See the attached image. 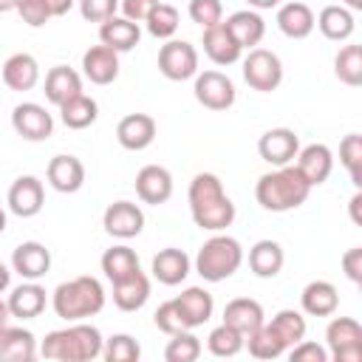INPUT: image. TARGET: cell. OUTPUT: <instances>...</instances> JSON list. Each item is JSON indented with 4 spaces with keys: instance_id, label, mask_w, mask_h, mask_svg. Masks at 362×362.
I'll use <instances>...</instances> for the list:
<instances>
[{
    "instance_id": "cell-27",
    "label": "cell",
    "mask_w": 362,
    "mask_h": 362,
    "mask_svg": "<svg viewBox=\"0 0 362 362\" xmlns=\"http://www.w3.org/2000/svg\"><path fill=\"white\" fill-rule=\"evenodd\" d=\"M249 272L260 280H272L283 272V263H286V255H283V246L272 238H263L257 240L252 249H249Z\"/></svg>"
},
{
    "instance_id": "cell-9",
    "label": "cell",
    "mask_w": 362,
    "mask_h": 362,
    "mask_svg": "<svg viewBox=\"0 0 362 362\" xmlns=\"http://www.w3.org/2000/svg\"><path fill=\"white\" fill-rule=\"evenodd\" d=\"M11 127L25 141H45L54 133V116L37 102H20L11 110Z\"/></svg>"
},
{
    "instance_id": "cell-44",
    "label": "cell",
    "mask_w": 362,
    "mask_h": 362,
    "mask_svg": "<svg viewBox=\"0 0 362 362\" xmlns=\"http://www.w3.org/2000/svg\"><path fill=\"white\" fill-rule=\"evenodd\" d=\"M198 356H201V339L192 331L173 334L167 348H164V359L167 362H195Z\"/></svg>"
},
{
    "instance_id": "cell-54",
    "label": "cell",
    "mask_w": 362,
    "mask_h": 362,
    "mask_svg": "<svg viewBox=\"0 0 362 362\" xmlns=\"http://www.w3.org/2000/svg\"><path fill=\"white\" fill-rule=\"evenodd\" d=\"M249 3V8H255V11H266V8H277L283 0H246Z\"/></svg>"
},
{
    "instance_id": "cell-42",
    "label": "cell",
    "mask_w": 362,
    "mask_h": 362,
    "mask_svg": "<svg viewBox=\"0 0 362 362\" xmlns=\"http://www.w3.org/2000/svg\"><path fill=\"white\" fill-rule=\"evenodd\" d=\"M339 161L351 175V184L356 189H362V136L359 133H348L339 141Z\"/></svg>"
},
{
    "instance_id": "cell-1",
    "label": "cell",
    "mask_w": 362,
    "mask_h": 362,
    "mask_svg": "<svg viewBox=\"0 0 362 362\" xmlns=\"http://www.w3.org/2000/svg\"><path fill=\"white\" fill-rule=\"evenodd\" d=\"M105 337L96 325L88 322H68V328L48 331L40 342V356L57 359V362H90L102 356Z\"/></svg>"
},
{
    "instance_id": "cell-11",
    "label": "cell",
    "mask_w": 362,
    "mask_h": 362,
    "mask_svg": "<svg viewBox=\"0 0 362 362\" xmlns=\"http://www.w3.org/2000/svg\"><path fill=\"white\" fill-rule=\"evenodd\" d=\"M297 150H300V139L291 127H272L257 139V153L272 167L291 164L297 158Z\"/></svg>"
},
{
    "instance_id": "cell-13",
    "label": "cell",
    "mask_w": 362,
    "mask_h": 362,
    "mask_svg": "<svg viewBox=\"0 0 362 362\" xmlns=\"http://www.w3.org/2000/svg\"><path fill=\"white\" fill-rule=\"evenodd\" d=\"M156 119L150 113H127L119 119L116 124V141L130 150V153H139V150H147L153 141H156Z\"/></svg>"
},
{
    "instance_id": "cell-22",
    "label": "cell",
    "mask_w": 362,
    "mask_h": 362,
    "mask_svg": "<svg viewBox=\"0 0 362 362\" xmlns=\"http://www.w3.org/2000/svg\"><path fill=\"white\" fill-rule=\"evenodd\" d=\"M201 45H204V54L209 57V62H215V65H235L240 59V54H243V48L235 42V37L223 25V20L209 25V28H204Z\"/></svg>"
},
{
    "instance_id": "cell-30",
    "label": "cell",
    "mask_w": 362,
    "mask_h": 362,
    "mask_svg": "<svg viewBox=\"0 0 362 362\" xmlns=\"http://www.w3.org/2000/svg\"><path fill=\"white\" fill-rule=\"evenodd\" d=\"M223 25L229 28V34L235 37V42L240 48H257L266 34V23L255 8H240V11L229 14L223 20Z\"/></svg>"
},
{
    "instance_id": "cell-18",
    "label": "cell",
    "mask_w": 362,
    "mask_h": 362,
    "mask_svg": "<svg viewBox=\"0 0 362 362\" xmlns=\"http://www.w3.org/2000/svg\"><path fill=\"white\" fill-rule=\"evenodd\" d=\"M82 76L93 85H110L119 76V54L107 45H90L82 54Z\"/></svg>"
},
{
    "instance_id": "cell-35",
    "label": "cell",
    "mask_w": 362,
    "mask_h": 362,
    "mask_svg": "<svg viewBox=\"0 0 362 362\" xmlns=\"http://www.w3.org/2000/svg\"><path fill=\"white\" fill-rule=\"evenodd\" d=\"M99 266H102V274H105L110 283H119V280H124V277H130L133 272L141 269V266H139V255H136L130 246H124V243L105 249Z\"/></svg>"
},
{
    "instance_id": "cell-6",
    "label": "cell",
    "mask_w": 362,
    "mask_h": 362,
    "mask_svg": "<svg viewBox=\"0 0 362 362\" xmlns=\"http://www.w3.org/2000/svg\"><path fill=\"white\" fill-rule=\"evenodd\" d=\"M243 79L257 93H272L283 82V62L269 48H249L243 59Z\"/></svg>"
},
{
    "instance_id": "cell-43",
    "label": "cell",
    "mask_w": 362,
    "mask_h": 362,
    "mask_svg": "<svg viewBox=\"0 0 362 362\" xmlns=\"http://www.w3.org/2000/svg\"><path fill=\"white\" fill-rule=\"evenodd\" d=\"M141 345L130 334H113L102 345V359L105 362H139Z\"/></svg>"
},
{
    "instance_id": "cell-5",
    "label": "cell",
    "mask_w": 362,
    "mask_h": 362,
    "mask_svg": "<svg viewBox=\"0 0 362 362\" xmlns=\"http://www.w3.org/2000/svg\"><path fill=\"white\" fill-rule=\"evenodd\" d=\"M325 348L334 362H362V325L354 317H334L325 328Z\"/></svg>"
},
{
    "instance_id": "cell-40",
    "label": "cell",
    "mask_w": 362,
    "mask_h": 362,
    "mask_svg": "<svg viewBox=\"0 0 362 362\" xmlns=\"http://www.w3.org/2000/svg\"><path fill=\"white\" fill-rule=\"evenodd\" d=\"M269 325L277 331V337L286 342V348H291V345H297L300 339H305V331H308L303 311H294V308H280V311L272 317Z\"/></svg>"
},
{
    "instance_id": "cell-59",
    "label": "cell",
    "mask_w": 362,
    "mask_h": 362,
    "mask_svg": "<svg viewBox=\"0 0 362 362\" xmlns=\"http://www.w3.org/2000/svg\"><path fill=\"white\" fill-rule=\"evenodd\" d=\"M6 223H8V218H6V209L0 206V235L6 232Z\"/></svg>"
},
{
    "instance_id": "cell-49",
    "label": "cell",
    "mask_w": 362,
    "mask_h": 362,
    "mask_svg": "<svg viewBox=\"0 0 362 362\" xmlns=\"http://www.w3.org/2000/svg\"><path fill=\"white\" fill-rule=\"evenodd\" d=\"M286 354H288L291 362H328V348H322V345H317L311 339H300Z\"/></svg>"
},
{
    "instance_id": "cell-47",
    "label": "cell",
    "mask_w": 362,
    "mask_h": 362,
    "mask_svg": "<svg viewBox=\"0 0 362 362\" xmlns=\"http://www.w3.org/2000/svg\"><path fill=\"white\" fill-rule=\"evenodd\" d=\"M14 11L23 17L25 25L31 28H42L48 20H51V8H48V0H17Z\"/></svg>"
},
{
    "instance_id": "cell-16",
    "label": "cell",
    "mask_w": 362,
    "mask_h": 362,
    "mask_svg": "<svg viewBox=\"0 0 362 362\" xmlns=\"http://www.w3.org/2000/svg\"><path fill=\"white\" fill-rule=\"evenodd\" d=\"M11 272L23 280H42L51 272V252L40 240H23L11 252Z\"/></svg>"
},
{
    "instance_id": "cell-38",
    "label": "cell",
    "mask_w": 362,
    "mask_h": 362,
    "mask_svg": "<svg viewBox=\"0 0 362 362\" xmlns=\"http://www.w3.org/2000/svg\"><path fill=\"white\" fill-rule=\"evenodd\" d=\"M243 348H249V354H252L255 359H277V356H283V354L288 351L286 342L277 337V331H274L269 322H263L260 328H255V331L246 337Z\"/></svg>"
},
{
    "instance_id": "cell-20",
    "label": "cell",
    "mask_w": 362,
    "mask_h": 362,
    "mask_svg": "<svg viewBox=\"0 0 362 362\" xmlns=\"http://www.w3.org/2000/svg\"><path fill=\"white\" fill-rule=\"evenodd\" d=\"M150 272H153V277H156L161 286H181V283L189 277V272H192V260H189V255H187L184 249L167 246V249H161V252L153 257Z\"/></svg>"
},
{
    "instance_id": "cell-26",
    "label": "cell",
    "mask_w": 362,
    "mask_h": 362,
    "mask_svg": "<svg viewBox=\"0 0 362 362\" xmlns=\"http://www.w3.org/2000/svg\"><path fill=\"white\" fill-rule=\"evenodd\" d=\"M300 308L308 317H331L339 308V291L328 280H311L300 294Z\"/></svg>"
},
{
    "instance_id": "cell-21",
    "label": "cell",
    "mask_w": 362,
    "mask_h": 362,
    "mask_svg": "<svg viewBox=\"0 0 362 362\" xmlns=\"http://www.w3.org/2000/svg\"><path fill=\"white\" fill-rule=\"evenodd\" d=\"M0 76H3V85H6L8 90L25 93V90H31V88H37V82H40V62H37L31 54H25V51L11 54V57L3 62Z\"/></svg>"
},
{
    "instance_id": "cell-8",
    "label": "cell",
    "mask_w": 362,
    "mask_h": 362,
    "mask_svg": "<svg viewBox=\"0 0 362 362\" xmlns=\"http://www.w3.org/2000/svg\"><path fill=\"white\" fill-rule=\"evenodd\" d=\"M195 85H192V93L198 99V105H204L206 110H229L238 99V90H235V82L223 74V71H198L195 76Z\"/></svg>"
},
{
    "instance_id": "cell-12",
    "label": "cell",
    "mask_w": 362,
    "mask_h": 362,
    "mask_svg": "<svg viewBox=\"0 0 362 362\" xmlns=\"http://www.w3.org/2000/svg\"><path fill=\"white\" fill-rule=\"evenodd\" d=\"M136 195L141 204L158 206L173 198V173L161 164H147L136 173Z\"/></svg>"
},
{
    "instance_id": "cell-58",
    "label": "cell",
    "mask_w": 362,
    "mask_h": 362,
    "mask_svg": "<svg viewBox=\"0 0 362 362\" xmlns=\"http://www.w3.org/2000/svg\"><path fill=\"white\" fill-rule=\"evenodd\" d=\"M14 6H17V0H0V14H6V11H14Z\"/></svg>"
},
{
    "instance_id": "cell-32",
    "label": "cell",
    "mask_w": 362,
    "mask_h": 362,
    "mask_svg": "<svg viewBox=\"0 0 362 362\" xmlns=\"http://www.w3.org/2000/svg\"><path fill=\"white\" fill-rule=\"evenodd\" d=\"M223 322L232 325L235 331H240L243 337H249L255 328H260L266 322V314H263V305L257 300H252V297H235L223 308Z\"/></svg>"
},
{
    "instance_id": "cell-37",
    "label": "cell",
    "mask_w": 362,
    "mask_h": 362,
    "mask_svg": "<svg viewBox=\"0 0 362 362\" xmlns=\"http://www.w3.org/2000/svg\"><path fill=\"white\" fill-rule=\"evenodd\" d=\"M334 74L342 85L359 88L362 85V45H356V42L342 45L334 57Z\"/></svg>"
},
{
    "instance_id": "cell-31",
    "label": "cell",
    "mask_w": 362,
    "mask_h": 362,
    "mask_svg": "<svg viewBox=\"0 0 362 362\" xmlns=\"http://www.w3.org/2000/svg\"><path fill=\"white\" fill-rule=\"evenodd\" d=\"M175 303H178V308H181V314H184V320H187L189 328H201V325H206V322L212 320L215 300H212V294H209L206 288H201V286H187V288L175 297Z\"/></svg>"
},
{
    "instance_id": "cell-33",
    "label": "cell",
    "mask_w": 362,
    "mask_h": 362,
    "mask_svg": "<svg viewBox=\"0 0 362 362\" xmlns=\"http://www.w3.org/2000/svg\"><path fill=\"white\" fill-rule=\"evenodd\" d=\"M37 354H40V345L28 328L8 325L0 334V362H31Z\"/></svg>"
},
{
    "instance_id": "cell-7",
    "label": "cell",
    "mask_w": 362,
    "mask_h": 362,
    "mask_svg": "<svg viewBox=\"0 0 362 362\" xmlns=\"http://www.w3.org/2000/svg\"><path fill=\"white\" fill-rule=\"evenodd\" d=\"M158 71L170 82H187L198 74V48L187 40H167L158 48Z\"/></svg>"
},
{
    "instance_id": "cell-19",
    "label": "cell",
    "mask_w": 362,
    "mask_h": 362,
    "mask_svg": "<svg viewBox=\"0 0 362 362\" xmlns=\"http://www.w3.org/2000/svg\"><path fill=\"white\" fill-rule=\"evenodd\" d=\"M189 212H192L195 226L204 229V232H223L226 226H232V221L238 215V209H235V204L226 192L218 195V198H209L198 206H189Z\"/></svg>"
},
{
    "instance_id": "cell-29",
    "label": "cell",
    "mask_w": 362,
    "mask_h": 362,
    "mask_svg": "<svg viewBox=\"0 0 362 362\" xmlns=\"http://www.w3.org/2000/svg\"><path fill=\"white\" fill-rule=\"evenodd\" d=\"M42 93H45V99L51 102V105H62V102H68V99H74V96H79V93H85L82 90V76L74 71V68H68V65H54L48 74H45V82H42Z\"/></svg>"
},
{
    "instance_id": "cell-4",
    "label": "cell",
    "mask_w": 362,
    "mask_h": 362,
    "mask_svg": "<svg viewBox=\"0 0 362 362\" xmlns=\"http://www.w3.org/2000/svg\"><path fill=\"white\" fill-rule=\"evenodd\" d=\"M192 266L206 283H221L243 266V246H240L238 238L215 232L209 240L201 243Z\"/></svg>"
},
{
    "instance_id": "cell-55",
    "label": "cell",
    "mask_w": 362,
    "mask_h": 362,
    "mask_svg": "<svg viewBox=\"0 0 362 362\" xmlns=\"http://www.w3.org/2000/svg\"><path fill=\"white\" fill-rule=\"evenodd\" d=\"M8 325H11V311H8V303L0 300V334H3Z\"/></svg>"
},
{
    "instance_id": "cell-39",
    "label": "cell",
    "mask_w": 362,
    "mask_h": 362,
    "mask_svg": "<svg viewBox=\"0 0 362 362\" xmlns=\"http://www.w3.org/2000/svg\"><path fill=\"white\" fill-rule=\"evenodd\" d=\"M243 342H246V337H243L240 331H235L232 325H226V322L215 325V328L209 331V337H206V348H209V354L218 356V359L238 356V354L243 351Z\"/></svg>"
},
{
    "instance_id": "cell-34",
    "label": "cell",
    "mask_w": 362,
    "mask_h": 362,
    "mask_svg": "<svg viewBox=\"0 0 362 362\" xmlns=\"http://www.w3.org/2000/svg\"><path fill=\"white\" fill-rule=\"evenodd\" d=\"M314 28H320V34L331 42H345V40H351V34L356 28V20H354V11L345 8V6H325L317 14Z\"/></svg>"
},
{
    "instance_id": "cell-28",
    "label": "cell",
    "mask_w": 362,
    "mask_h": 362,
    "mask_svg": "<svg viewBox=\"0 0 362 362\" xmlns=\"http://www.w3.org/2000/svg\"><path fill=\"white\" fill-rule=\"evenodd\" d=\"M110 286H113V305L119 311L133 314V311L144 308V303L150 300V277L141 269L133 272L130 277L119 280V283H110Z\"/></svg>"
},
{
    "instance_id": "cell-52",
    "label": "cell",
    "mask_w": 362,
    "mask_h": 362,
    "mask_svg": "<svg viewBox=\"0 0 362 362\" xmlns=\"http://www.w3.org/2000/svg\"><path fill=\"white\" fill-rule=\"evenodd\" d=\"M359 206H362V189H356V192H354V198L348 201V209H351V221H354L356 226H362V212H359Z\"/></svg>"
},
{
    "instance_id": "cell-51",
    "label": "cell",
    "mask_w": 362,
    "mask_h": 362,
    "mask_svg": "<svg viewBox=\"0 0 362 362\" xmlns=\"http://www.w3.org/2000/svg\"><path fill=\"white\" fill-rule=\"evenodd\" d=\"M342 272L351 283H362V246H354L342 255Z\"/></svg>"
},
{
    "instance_id": "cell-23",
    "label": "cell",
    "mask_w": 362,
    "mask_h": 362,
    "mask_svg": "<svg viewBox=\"0 0 362 362\" xmlns=\"http://www.w3.org/2000/svg\"><path fill=\"white\" fill-rule=\"evenodd\" d=\"M8 311L11 317L17 320H34L45 311V303H48V294L45 288L37 283V280H23L17 288H11L8 294Z\"/></svg>"
},
{
    "instance_id": "cell-46",
    "label": "cell",
    "mask_w": 362,
    "mask_h": 362,
    "mask_svg": "<svg viewBox=\"0 0 362 362\" xmlns=\"http://www.w3.org/2000/svg\"><path fill=\"white\" fill-rule=\"evenodd\" d=\"M187 14H189V20L195 25L209 28V25L223 20V6H221V0H189Z\"/></svg>"
},
{
    "instance_id": "cell-57",
    "label": "cell",
    "mask_w": 362,
    "mask_h": 362,
    "mask_svg": "<svg viewBox=\"0 0 362 362\" xmlns=\"http://www.w3.org/2000/svg\"><path fill=\"white\" fill-rule=\"evenodd\" d=\"M342 6L351 11H362V0H342Z\"/></svg>"
},
{
    "instance_id": "cell-53",
    "label": "cell",
    "mask_w": 362,
    "mask_h": 362,
    "mask_svg": "<svg viewBox=\"0 0 362 362\" xmlns=\"http://www.w3.org/2000/svg\"><path fill=\"white\" fill-rule=\"evenodd\" d=\"M76 0H48V8H51V17H65L71 8H74Z\"/></svg>"
},
{
    "instance_id": "cell-10",
    "label": "cell",
    "mask_w": 362,
    "mask_h": 362,
    "mask_svg": "<svg viewBox=\"0 0 362 362\" xmlns=\"http://www.w3.org/2000/svg\"><path fill=\"white\" fill-rule=\"evenodd\" d=\"M102 226H105V232L110 238L130 240V238L141 235V229H144V212L133 201H113L105 209V215H102Z\"/></svg>"
},
{
    "instance_id": "cell-50",
    "label": "cell",
    "mask_w": 362,
    "mask_h": 362,
    "mask_svg": "<svg viewBox=\"0 0 362 362\" xmlns=\"http://www.w3.org/2000/svg\"><path fill=\"white\" fill-rule=\"evenodd\" d=\"M158 6V0H119V11L122 17L133 20V23H144L147 14Z\"/></svg>"
},
{
    "instance_id": "cell-14",
    "label": "cell",
    "mask_w": 362,
    "mask_h": 362,
    "mask_svg": "<svg viewBox=\"0 0 362 362\" xmlns=\"http://www.w3.org/2000/svg\"><path fill=\"white\" fill-rule=\"evenodd\" d=\"M294 167L300 170V175H303V178L308 181V187L314 189V187H320V184L328 181V175H331V170H334V153H331L328 144H320V141L305 144V147L297 150Z\"/></svg>"
},
{
    "instance_id": "cell-3",
    "label": "cell",
    "mask_w": 362,
    "mask_h": 362,
    "mask_svg": "<svg viewBox=\"0 0 362 362\" xmlns=\"http://www.w3.org/2000/svg\"><path fill=\"white\" fill-rule=\"evenodd\" d=\"M105 300H107L105 286L90 274H79V277L65 280L54 288L51 308L65 322H79V320L96 317L105 308Z\"/></svg>"
},
{
    "instance_id": "cell-41",
    "label": "cell",
    "mask_w": 362,
    "mask_h": 362,
    "mask_svg": "<svg viewBox=\"0 0 362 362\" xmlns=\"http://www.w3.org/2000/svg\"><path fill=\"white\" fill-rule=\"evenodd\" d=\"M178 23H181L178 8L170 6V3H158V6L147 14V20H144L150 37H156V40H173V34L178 31Z\"/></svg>"
},
{
    "instance_id": "cell-17",
    "label": "cell",
    "mask_w": 362,
    "mask_h": 362,
    "mask_svg": "<svg viewBox=\"0 0 362 362\" xmlns=\"http://www.w3.org/2000/svg\"><path fill=\"white\" fill-rule=\"evenodd\" d=\"M45 178L48 184L62 192V195H71V192H79L82 184H85V164L76 158V156H68V153H59L48 161L45 167Z\"/></svg>"
},
{
    "instance_id": "cell-2",
    "label": "cell",
    "mask_w": 362,
    "mask_h": 362,
    "mask_svg": "<svg viewBox=\"0 0 362 362\" xmlns=\"http://www.w3.org/2000/svg\"><path fill=\"white\" fill-rule=\"evenodd\" d=\"M311 187L300 175V170L291 164L274 167L272 173H263L255 184V198L266 212H291L305 204Z\"/></svg>"
},
{
    "instance_id": "cell-15",
    "label": "cell",
    "mask_w": 362,
    "mask_h": 362,
    "mask_svg": "<svg viewBox=\"0 0 362 362\" xmlns=\"http://www.w3.org/2000/svg\"><path fill=\"white\" fill-rule=\"evenodd\" d=\"M8 209L17 215V218H34L40 215L42 204H45V189H42V181L37 175H20L11 187H8Z\"/></svg>"
},
{
    "instance_id": "cell-24",
    "label": "cell",
    "mask_w": 362,
    "mask_h": 362,
    "mask_svg": "<svg viewBox=\"0 0 362 362\" xmlns=\"http://www.w3.org/2000/svg\"><path fill=\"white\" fill-rule=\"evenodd\" d=\"M314 11L308 3L303 0H291V3H280L277 6V28L288 37V40H305L314 31Z\"/></svg>"
},
{
    "instance_id": "cell-25",
    "label": "cell",
    "mask_w": 362,
    "mask_h": 362,
    "mask_svg": "<svg viewBox=\"0 0 362 362\" xmlns=\"http://www.w3.org/2000/svg\"><path fill=\"white\" fill-rule=\"evenodd\" d=\"M139 40H141V28H139V23H133L127 17L113 14L110 20L99 23V42L107 45V48H113L116 54L133 51L139 45Z\"/></svg>"
},
{
    "instance_id": "cell-56",
    "label": "cell",
    "mask_w": 362,
    "mask_h": 362,
    "mask_svg": "<svg viewBox=\"0 0 362 362\" xmlns=\"http://www.w3.org/2000/svg\"><path fill=\"white\" fill-rule=\"evenodd\" d=\"M8 286H11V269H8V266L0 260V294H3Z\"/></svg>"
},
{
    "instance_id": "cell-48",
    "label": "cell",
    "mask_w": 362,
    "mask_h": 362,
    "mask_svg": "<svg viewBox=\"0 0 362 362\" xmlns=\"http://www.w3.org/2000/svg\"><path fill=\"white\" fill-rule=\"evenodd\" d=\"M119 11V0H79V14L88 23H105Z\"/></svg>"
},
{
    "instance_id": "cell-45",
    "label": "cell",
    "mask_w": 362,
    "mask_h": 362,
    "mask_svg": "<svg viewBox=\"0 0 362 362\" xmlns=\"http://www.w3.org/2000/svg\"><path fill=\"white\" fill-rule=\"evenodd\" d=\"M153 322H156V328H158L161 334H167V337H173V334H178V331H192V328L187 325V320H184V314H181V308H178V303H175V297L167 300V303H161V305L156 308Z\"/></svg>"
},
{
    "instance_id": "cell-36",
    "label": "cell",
    "mask_w": 362,
    "mask_h": 362,
    "mask_svg": "<svg viewBox=\"0 0 362 362\" xmlns=\"http://www.w3.org/2000/svg\"><path fill=\"white\" fill-rule=\"evenodd\" d=\"M96 116H99V105L88 93H79L59 105V119L68 130H85L96 122Z\"/></svg>"
}]
</instances>
